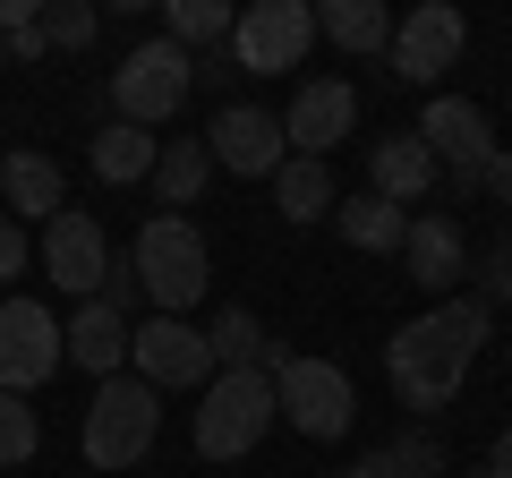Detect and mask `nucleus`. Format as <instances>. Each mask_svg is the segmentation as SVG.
<instances>
[{"instance_id":"obj_1","label":"nucleus","mask_w":512,"mask_h":478,"mask_svg":"<svg viewBox=\"0 0 512 478\" xmlns=\"http://www.w3.org/2000/svg\"><path fill=\"white\" fill-rule=\"evenodd\" d=\"M495 342V308L487 299H436L427 316H410L393 342H384V376H393V393H402L419 419H436L444 402L461 393V376L478 368V350Z\"/></svg>"},{"instance_id":"obj_2","label":"nucleus","mask_w":512,"mask_h":478,"mask_svg":"<svg viewBox=\"0 0 512 478\" xmlns=\"http://www.w3.org/2000/svg\"><path fill=\"white\" fill-rule=\"evenodd\" d=\"M128 265H137V291H146L163 316H188L205 299V282H214L205 231L188 214H154L146 231H137V248H128Z\"/></svg>"},{"instance_id":"obj_3","label":"nucleus","mask_w":512,"mask_h":478,"mask_svg":"<svg viewBox=\"0 0 512 478\" xmlns=\"http://www.w3.org/2000/svg\"><path fill=\"white\" fill-rule=\"evenodd\" d=\"M154 427H163V393L146 385V376H103L86 402V461L94 470H128V461L154 453Z\"/></svg>"},{"instance_id":"obj_4","label":"nucleus","mask_w":512,"mask_h":478,"mask_svg":"<svg viewBox=\"0 0 512 478\" xmlns=\"http://www.w3.org/2000/svg\"><path fill=\"white\" fill-rule=\"evenodd\" d=\"M282 410H274V376L265 368H222L214 385L197 393V453L205 461H239V453H256V436L274 427Z\"/></svg>"},{"instance_id":"obj_5","label":"nucleus","mask_w":512,"mask_h":478,"mask_svg":"<svg viewBox=\"0 0 512 478\" xmlns=\"http://www.w3.org/2000/svg\"><path fill=\"white\" fill-rule=\"evenodd\" d=\"M188 86H197V52H180L171 35L137 43V52L111 69V111H120L128 129H163L171 111L188 103Z\"/></svg>"},{"instance_id":"obj_6","label":"nucleus","mask_w":512,"mask_h":478,"mask_svg":"<svg viewBox=\"0 0 512 478\" xmlns=\"http://www.w3.org/2000/svg\"><path fill=\"white\" fill-rule=\"evenodd\" d=\"M274 410L299 427V436L333 444V436H350V419H359V393H350V376L333 368V359H274Z\"/></svg>"},{"instance_id":"obj_7","label":"nucleus","mask_w":512,"mask_h":478,"mask_svg":"<svg viewBox=\"0 0 512 478\" xmlns=\"http://www.w3.org/2000/svg\"><path fill=\"white\" fill-rule=\"evenodd\" d=\"M128 368L146 376L154 393H205L214 385V342H205L188 316H154V325H137V342H128Z\"/></svg>"},{"instance_id":"obj_8","label":"nucleus","mask_w":512,"mask_h":478,"mask_svg":"<svg viewBox=\"0 0 512 478\" xmlns=\"http://www.w3.org/2000/svg\"><path fill=\"white\" fill-rule=\"evenodd\" d=\"M316 43V9L308 0H256L239 9V35H231V69H256V77H282L299 69Z\"/></svg>"},{"instance_id":"obj_9","label":"nucleus","mask_w":512,"mask_h":478,"mask_svg":"<svg viewBox=\"0 0 512 478\" xmlns=\"http://www.w3.org/2000/svg\"><path fill=\"white\" fill-rule=\"evenodd\" d=\"M461 43H470V18H461L453 0H419L393 26V77L402 86H436L444 69H461Z\"/></svg>"},{"instance_id":"obj_10","label":"nucleus","mask_w":512,"mask_h":478,"mask_svg":"<svg viewBox=\"0 0 512 478\" xmlns=\"http://www.w3.org/2000/svg\"><path fill=\"white\" fill-rule=\"evenodd\" d=\"M43 274H52V291H69V299H103V282H111L103 222L77 214V205H60V214L43 222Z\"/></svg>"},{"instance_id":"obj_11","label":"nucleus","mask_w":512,"mask_h":478,"mask_svg":"<svg viewBox=\"0 0 512 478\" xmlns=\"http://www.w3.org/2000/svg\"><path fill=\"white\" fill-rule=\"evenodd\" d=\"M60 359H69V342H60L52 308L43 299H0V393H35Z\"/></svg>"},{"instance_id":"obj_12","label":"nucleus","mask_w":512,"mask_h":478,"mask_svg":"<svg viewBox=\"0 0 512 478\" xmlns=\"http://www.w3.org/2000/svg\"><path fill=\"white\" fill-rule=\"evenodd\" d=\"M419 137H427V154H436V171H453L461 188L487 180V163H495V120H487L478 103H461V94H436V103L419 111Z\"/></svg>"},{"instance_id":"obj_13","label":"nucleus","mask_w":512,"mask_h":478,"mask_svg":"<svg viewBox=\"0 0 512 478\" xmlns=\"http://www.w3.org/2000/svg\"><path fill=\"white\" fill-rule=\"evenodd\" d=\"M205 154H214V171H239V180H274L282 163H291V137H282L274 111L256 103H222L214 129H205Z\"/></svg>"},{"instance_id":"obj_14","label":"nucleus","mask_w":512,"mask_h":478,"mask_svg":"<svg viewBox=\"0 0 512 478\" xmlns=\"http://www.w3.org/2000/svg\"><path fill=\"white\" fill-rule=\"evenodd\" d=\"M350 129H359V94H350L342 77H308V86L291 94V111H282V137H291V154H308V163H325Z\"/></svg>"},{"instance_id":"obj_15","label":"nucleus","mask_w":512,"mask_h":478,"mask_svg":"<svg viewBox=\"0 0 512 478\" xmlns=\"http://www.w3.org/2000/svg\"><path fill=\"white\" fill-rule=\"evenodd\" d=\"M402 265H410V282H419V291L453 299V291H461V274H470V248H461V222H453V214H410Z\"/></svg>"},{"instance_id":"obj_16","label":"nucleus","mask_w":512,"mask_h":478,"mask_svg":"<svg viewBox=\"0 0 512 478\" xmlns=\"http://www.w3.org/2000/svg\"><path fill=\"white\" fill-rule=\"evenodd\" d=\"M60 342H69V359L77 368H94V376H120V359H128V308L120 299H77V316L60 325Z\"/></svg>"},{"instance_id":"obj_17","label":"nucleus","mask_w":512,"mask_h":478,"mask_svg":"<svg viewBox=\"0 0 512 478\" xmlns=\"http://www.w3.org/2000/svg\"><path fill=\"white\" fill-rule=\"evenodd\" d=\"M367 180H376L384 205H419L427 188H436V154H427V137L419 129H410V137H384V146L367 154Z\"/></svg>"},{"instance_id":"obj_18","label":"nucleus","mask_w":512,"mask_h":478,"mask_svg":"<svg viewBox=\"0 0 512 478\" xmlns=\"http://www.w3.org/2000/svg\"><path fill=\"white\" fill-rule=\"evenodd\" d=\"M60 163L52 154H35V146H18V154H0V197H9V214H35V222H52L60 214Z\"/></svg>"},{"instance_id":"obj_19","label":"nucleus","mask_w":512,"mask_h":478,"mask_svg":"<svg viewBox=\"0 0 512 478\" xmlns=\"http://www.w3.org/2000/svg\"><path fill=\"white\" fill-rule=\"evenodd\" d=\"M214 180V154H205V137H163V154H154V205L163 214H180V205H197V188Z\"/></svg>"},{"instance_id":"obj_20","label":"nucleus","mask_w":512,"mask_h":478,"mask_svg":"<svg viewBox=\"0 0 512 478\" xmlns=\"http://www.w3.org/2000/svg\"><path fill=\"white\" fill-rule=\"evenodd\" d=\"M333 231H342L350 248H367V257H393V248L410 239V214H402V205H384L376 188H367V197L333 205Z\"/></svg>"},{"instance_id":"obj_21","label":"nucleus","mask_w":512,"mask_h":478,"mask_svg":"<svg viewBox=\"0 0 512 478\" xmlns=\"http://www.w3.org/2000/svg\"><path fill=\"white\" fill-rule=\"evenodd\" d=\"M94 171H103L111 188H128V180H154V154H163V137L154 129H128V120H111L103 137H94Z\"/></svg>"},{"instance_id":"obj_22","label":"nucleus","mask_w":512,"mask_h":478,"mask_svg":"<svg viewBox=\"0 0 512 478\" xmlns=\"http://www.w3.org/2000/svg\"><path fill=\"white\" fill-rule=\"evenodd\" d=\"M274 205H282V222H325L342 197H333V171H325V163L291 154V163L274 171Z\"/></svg>"},{"instance_id":"obj_23","label":"nucleus","mask_w":512,"mask_h":478,"mask_svg":"<svg viewBox=\"0 0 512 478\" xmlns=\"http://www.w3.org/2000/svg\"><path fill=\"white\" fill-rule=\"evenodd\" d=\"M359 478H444V436L436 427H410V436L376 444V453L359 461Z\"/></svg>"},{"instance_id":"obj_24","label":"nucleus","mask_w":512,"mask_h":478,"mask_svg":"<svg viewBox=\"0 0 512 478\" xmlns=\"http://www.w3.org/2000/svg\"><path fill=\"white\" fill-rule=\"evenodd\" d=\"M316 26H325L342 52H384V43H393V9H384V0H325Z\"/></svg>"},{"instance_id":"obj_25","label":"nucleus","mask_w":512,"mask_h":478,"mask_svg":"<svg viewBox=\"0 0 512 478\" xmlns=\"http://www.w3.org/2000/svg\"><path fill=\"white\" fill-rule=\"evenodd\" d=\"M239 35V9L231 0H171V43L180 52H214V43Z\"/></svg>"},{"instance_id":"obj_26","label":"nucleus","mask_w":512,"mask_h":478,"mask_svg":"<svg viewBox=\"0 0 512 478\" xmlns=\"http://www.w3.org/2000/svg\"><path fill=\"white\" fill-rule=\"evenodd\" d=\"M205 342H214V368H265V359H274V342H265V325H256L248 308H222Z\"/></svg>"},{"instance_id":"obj_27","label":"nucleus","mask_w":512,"mask_h":478,"mask_svg":"<svg viewBox=\"0 0 512 478\" xmlns=\"http://www.w3.org/2000/svg\"><path fill=\"white\" fill-rule=\"evenodd\" d=\"M35 444H43V419H35V402H26V393H0V470L35 461Z\"/></svg>"},{"instance_id":"obj_28","label":"nucleus","mask_w":512,"mask_h":478,"mask_svg":"<svg viewBox=\"0 0 512 478\" xmlns=\"http://www.w3.org/2000/svg\"><path fill=\"white\" fill-rule=\"evenodd\" d=\"M94 26H103V18H94L86 0H52V9H43V52H86Z\"/></svg>"},{"instance_id":"obj_29","label":"nucleus","mask_w":512,"mask_h":478,"mask_svg":"<svg viewBox=\"0 0 512 478\" xmlns=\"http://www.w3.org/2000/svg\"><path fill=\"white\" fill-rule=\"evenodd\" d=\"M26 274V231H18V214H0V282H18Z\"/></svg>"},{"instance_id":"obj_30","label":"nucleus","mask_w":512,"mask_h":478,"mask_svg":"<svg viewBox=\"0 0 512 478\" xmlns=\"http://www.w3.org/2000/svg\"><path fill=\"white\" fill-rule=\"evenodd\" d=\"M478 299H487V308H495V299H512V239L487 257V282H478Z\"/></svg>"},{"instance_id":"obj_31","label":"nucleus","mask_w":512,"mask_h":478,"mask_svg":"<svg viewBox=\"0 0 512 478\" xmlns=\"http://www.w3.org/2000/svg\"><path fill=\"white\" fill-rule=\"evenodd\" d=\"M478 188H487L495 205H512V154L504 146H495V163H487V180H478Z\"/></svg>"},{"instance_id":"obj_32","label":"nucleus","mask_w":512,"mask_h":478,"mask_svg":"<svg viewBox=\"0 0 512 478\" xmlns=\"http://www.w3.org/2000/svg\"><path fill=\"white\" fill-rule=\"evenodd\" d=\"M35 18H43L35 0H0V35H18V26H35Z\"/></svg>"},{"instance_id":"obj_33","label":"nucleus","mask_w":512,"mask_h":478,"mask_svg":"<svg viewBox=\"0 0 512 478\" xmlns=\"http://www.w3.org/2000/svg\"><path fill=\"white\" fill-rule=\"evenodd\" d=\"M487 470H495V478H512V427H504V436H495V453H487Z\"/></svg>"},{"instance_id":"obj_34","label":"nucleus","mask_w":512,"mask_h":478,"mask_svg":"<svg viewBox=\"0 0 512 478\" xmlns=\"http://www.w3.org/2000/svg\"><path fill=\"white\" fill-rule=\"evenodd\" d=\"M470 478H495V470H470Z\"/></svg>"},{"instance_id":"obj_35","label":"nucleus","mask_w":512,"mask_h":478,"mask_svg":"<svg viewBox=\"0 0 512 478\" xmlns=\"http://www.w3.org/2000/svg\"><path fill=\"white\" fill-rule=\"evenodd\" d=\"M342 478H359V470H342Z\"/></svg>"}]
</instances>
